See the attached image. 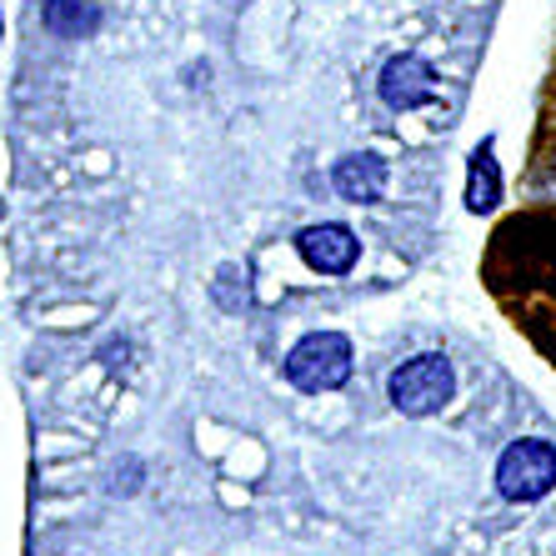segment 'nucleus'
<instances>
[{
	"label": "nucleus",
	"mask_w": 556,
	"mask_h": 556,
	"mask_svg": "<svg viewBox=\"0 0 556 556\" xmlns=\"http://www.w3.org/2000/svg\"><path fill=\"white\" fill-rule=\"evenodd\" d=\"M286 381L296 391H337L351 381V341L341 331H311L286 351Z\"/></svg>",
	"instance_id": "1"
},
{
	"label": "nucleus",
	"mask_w": 556,
	"mask_h": 556,
	"mask_svg": "<svg viewBox=\"0 0 556 556\" xmlns=\"http://www.w3.org/2000/svg\"><path fill=\"white\" fill-rule=\"evenodd\" d=\"M556 486V446L552 441H511L496 462V492L506 502H542Z\"/></svg>",
	"instance_id": "2"
},
{
	"label": "nucleus",
	"mask_w": 556,
	"mask_h": 556,
	"mask_svg": "<svg viewBox=\"0 0 556 556\" xmlns=\"http://www.w3.org/2000/svg\"><path fill=\"white\" fill-rule=\"evenodd\" d=\"M456 376L446 356H412L391 371V406L402 416H431L452 402Z\"/></svg>",
	"instance_id": "3"
},
{
	"label": "nucleus",
	"mask_w": 556,
	"mask_h": 556,
	"mask_svg": "<svg viewBox=\"0 0 556 556\" xmlns=\"http://www.w3.org/2000/svg\"><path fill=\"white\" fill-rule=\"evenodd\" d=\"M296 251L311 271L346 276L351 266H356V256H362V241H356V231L341 226V220H321V226H306V231L296 236Z\"/></svg>",
	"instance_id": "4"
},
{
	"label": "nucleus",
	"mask_w": 556,
	"mask_h": 556,
	"mask_svg": "<svg viewBox=\"0 0 556 556\" xmlns=\"http://www.w3.org/2000/svg\"><path fill=\"white\" fill-rule=\"evenodd\" d=\"M376 91H381V101H387L391 111H416V105H427L431 96H437V71L416 51H402L381 65Z\"/></svg>",
	"instance_id": "5"
},
{
	"label": "nucleus",
	"mask_w": 556,
	"mask_h": 556,
	"mask_svg": "<svg viewBox=\"0 0 556 556\" xmlns=\"http://www.w3.org/2000/svg\"><path fill=\"white\" fill-rule=\"evenodd\" d=\"M337 191L346 195V201H356V206H371V201H381L387 195V161L381 155H346V161H337Z\"/></svg>",
	"instance_id": "6"
},
{
	"label": "nucleus",
	"mask_w": 556,
	"mask_h": 556,
	"mask_svg": "<svg viewBox=\"0 0 556 556\" xmlns=\"http://www.w3.org/2000/svg\"><path fill=\"white\" fill-rule=\"evenodd\" d=\"M46 30L61 40H91L101 30L96 0H46Z\"/></svg>",
	"instance_id": "7"
},
{
	"label": "nucleus",
	"mask_w": 556,
	"mask_h": 556,
	"mask_svg": "<svg viewBox=\"0 0 556 556\" xmlns=\"http://www.w3.org/2000/svg\"><path fill=\"white\" fill-rule=\"evenodd\" d=\"M496 201H502V176H496V161L486 151L471 155V181H466V206L477 211H492Z\"/></svg>",
	"instance_id": "8"
}]
</instances>
